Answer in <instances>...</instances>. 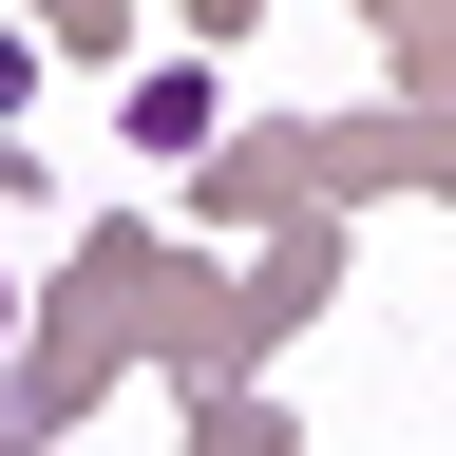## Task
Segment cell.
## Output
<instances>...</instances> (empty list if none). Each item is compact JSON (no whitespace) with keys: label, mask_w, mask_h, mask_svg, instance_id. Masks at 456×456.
<instances>
[{"label":"cell","mask_w":456,"mask_h":456,"mask_svg":"<svg viewBox=\"0 0 456 456\" xmlns=\"http://www.w3.org/2000/svg\"><path fill=\"white\" fill-rule=\"evenodd\" d=\"M134 152H209V77H134Z\"/></svg>","instance_id":"obj_1"},{"label":"cell","mask_w":456,"mask_h":456,"mask_svg":"<svg viewBox=\"0 0 456 456\" xmlns=\"http://www.w3.org/2000/svg\"><path fill=\"white\" fill-rule=\"evenodd\" d=\"M20 95H38V57H20V38H0V114H20Z\"/></svg>","instance_id":"obj_2"},{"label":"cell","mask_w":456,"mask_h":456,"mask_svg":"<svg viewBox=\"0 0 456 456\" xmlns=\"http://www.w3.org/2000/svg\"><path fill=\"white\" fill-rule=\"evenodd\" d=\"M0 323H20V285H0Z\"/></svg>","instance_id":"obj_3"}]
</instances>
